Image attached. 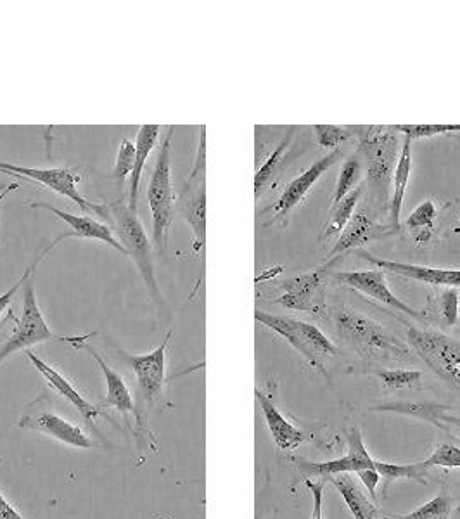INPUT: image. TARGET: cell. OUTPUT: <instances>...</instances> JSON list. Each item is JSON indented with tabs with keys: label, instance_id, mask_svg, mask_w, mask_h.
I'll return each instance as SVG.
<instances>
[{
	"label": "cell",
	"instance_id": "obj_1",
	"mask_svg": "<svg viewBox=\"0 0 460 519\" xmlns=\"http://www.w3.org/2000/svg\"><path fill=\"white\" fill-rule=\"evenodd\" d=\"M334 322L341 340H345L365 359L379 360V362L412 360L409 345H405L400 338L381 326L379 322L358 314L353 308L345 305L336 308Z\"/></svg>",
	"mask_w": 460,
	"mask_h": 519
},
{
	"label": "cell",
	"instance_id": "obj_2",
	"mask_svg": "<svg viewBox=\"0 0 460 519\" xmlns=\"http://www.w3.org/2000/svg\"><path fill=\"white\" fill-rule=\"evenodd\" d=\"M175 127H170L165 141L161 144L153 175L147 184V201L153 218V246L158 255L167 253L168 236L175 220L177 194L172 184V139Z\"/></svg>",
	"mask_w": 460,
	"mask_h": 519
},
{
	"label": "cell",
	"instance_id": "obj_3",
	"mask_svg": "<svg viewBox=\"0 0 460 519\" xmlns=\"http://www.w3.org/2000/svg\"><path fill=\"white\" fill-rule=\"evenodd\" d=\"M108 210L109 225H113V229L118 232V241L127 251V257L134 260L151 298L163 307V295L154 270L153 243L147 238L141 220L123 201H111Z\"/></svg>",
	"mask_w": 460,
	"mask_h": 519
},
{
	"label": "cell",
	"instance_id": "obj_4",
	"mask_svg": "<svg viewBox=\"0 0 460 519\" xmlns=\"http://www.w3.org/2000/svg\"><path fill=\"white\" fill-rule=\"evenodd\" d=\"M360 154L365 158L367 187L371 201L384 205L390 193L393 173L398 163V135L393 127H369L360 142Z\"/></svg>",
	"mask_w": 460,
	"mask_h": 519
},
{
	"label": "cell",
	"instance_id": "obj_5",
	"mask_svg": "<svg viewBox=\"0 0 460 519\" xmlns=\"http://www.w3.org/2000/svg\"><path fill=\"white\" fill-rule=\"evenodd\" d=\"M96 333L85 334V336H63V334L52 333L51 327L47 326L44 314L40 310L35 286L33 282H26L25 293H23V308L21 317L16 321L13 334L7 338L4 346L0 348V366L6 362L13 353L20 350H30V346L45 343V341H61L68 345H77L80 341H87Z\"/></svg>",
	"mask_w": 460,
	"mask_h": 519
},
{
	"label": "cell",
	"instance_id": "obj_6",
	"mask_svg": "<svg viewBox=\"0 0 460 519\" xmlns=\"http://www.w3.org/2000/svg\"><path fill=\"white\" fill-rule=\"evenodd\" d=\"M255 319L282 336L289 345L293 346L294 350H298L308 360L310 366L319 371L324 372L327 360L333 359L334 355L338 353L333 341L329 340L326 334L322 333L314 324L296 321L293 317H286V315L267 314L262 310H256Z\"/></svg>",
	"mask_w": 460,
	"mask_h": 519
},
{
	"label": "cell",
	"instance_id": "obj_7",
	"mask_svg": "<svg viewBox=\"0 0 460 519\" xmlns=\"http://www.w3.org/2000/svg\"><path fill=\"white\" fill-rule=\"evenodd\" d=\"M175 212L191 225L194 251L205 248L206 241V127H199L196 160L184 186L177 194Z\"/></svg>",
	"mask_w": 460,
	"mask_h": 519
},
{
	"label": "cell",
	"instance_id": "obj_8",
	"mask_svg": "<svg viewBox=\"0 0 460 519\" xmlns=\"http://www.w3.org/2000/svg\"><path fill=\"white\" fill-rule=\"evenodd\" d=\"M407 340L417 357L443 381L460 390V340L438 331L410 327Z\"/></svg>",
	"mask_w": 460,
	"mask_h": 519
},
{
	"label": "cell",
	"instance_id": "obj_9",
	"mask_svg": "<svg viewBox=\"0 0 460 519\" xmlns=\"http://www.w3.org/2000/svg\"><path fill=\"white\" fill-rule=\"evenodd\" d=\"M0 172L7 175H16V177H25L39 182L42 186L49 187L54 193H58L63 198L73 201L78 208H82V212L87 215H99V217L109 222L108 205H96L78 189V182L82 180L80 173L73 168H30L20 167L14 163L0 161Z\"/></svg>",
	"mask_w": 460,
	"mask_h": 519
},
{
	"label": "cell",
	"instance_id": "obj_10",
	"mask_svg": "<svg viewBox=\"0 0 460 519\" xmlns=\"http://www.w3.org/2000/svg\"><path fill=\"white\" fill-rule=\"evenodd\" d=\"M173 331L170 329L165 340L156 350L146 355H128L120 352L128 367L134 371L137 379V390L147 405H153L163 395V388L167 383V353Z\"/></svg>",
	"mask_w": 460,
	"mask_h": 519
},
{
	"label": "cell",
	"instance_id": "obj_11",
	"mask_svg": "<svg viewBox=\"0 0 460 519\" xmlns=\"http://www.w3.org/2000/svg\"><path fill=\"white\" fill-rule=\"evenodd\" d=\"M348 449L350 452L327 462H308L305 459H293L294 464L300 469L303 478H322L327 481L333 476L350 475L358 473L362 469H374V462L367 449H365L364 438L358 428L348 431Z\"/></svg>",
	"mask_w": 460,
	"mask_h": 519
},
{
	"label": "cell",
	"instance_id": "obj_12",
	"mask_svg": "<svg viewBox=\"0 0 460 519\" xmlns=\"http://www.w3.org/2000/svg\"><path fill=\"white\" fill-rule=\"evenodd\" d=\"M329 267L331 263L315 269L310 274L284 282V295L279 298L282 307L317 314L320 308H324V289Z\"/></svg>",
	"mask_w": 460,
	"mask_h": 519
},
{
	"label": "cell",
	"instance_id": "obj_13",
	"mask_svg": "<svg viewBox=\"0 0 460 519\" xmlns=\"http://www.w3.org/2000/svg\"><path fill=\"white\" fill-rule=\"evenodd\" d=\"M18 426L23 430L39 431L44 435L52 436L54 440H59L64 445H70L75 449L85 450L94 447V442L90 440V436L85 435L82 428H78L70 421H66L64 417L51 411H44V409L39 411V409L30 407L28 412H25V416L21 417Z\"/></svg>",
	"mask_w": 460,
	"mask_h": 519
},
{
	"label": "cell",
	"instance_id": "obj_14",
	"mask_svg": "<svg viewBox=\"0 0 460 519\" xmlns=\"http://www.w3.org/2000/svg\"><path fill=\"white\" fill-rule=\"evenodd\" d=\"M73 348H77V350H85V352L90 353V357L96 360L97 366L101 369L104 376V383H106V397H104L103 402L99 404L101 409H116V411L122 414L123 419H125V423L130 424V416H134L137 419V423L142 426V417L137 411V405H135L134 397H132V393L128 390L127 383H125V379L118 374V372L113 371L111 367L104 362L103 357L99 355L96 348L94 346L89 345L87 341H80L77 345H73Z\"/></svg>",
	"mask_w": 460,
	"mask_h": 519
},
{
	"label": "cell",
	"instance_id": "obj_15",
	"mask_svg": "<svg viewBox=\"0 0 460 519\" xmlns=\"http://www.w3.org/2000/svg\"><path fill=\"white\" fill-rule=\"evenodd\" d=\"M334 277L338 279L341 284H345L348 288L357 289L364 295H369L377 300V302H383L388 307L395 308L398 312L403 314H409L414 319L424 321V315L416 312L414 308L409 307L407 303L402 302L397 295L391 291L386 277H384V270H357V272H338L334 274Z\"/></svg>",
	"mask_w": 460,
	"mask_h": 519
},
{
	"label": "cell",
	"instance_id": "obj_16",
	"mask_svg": "<svg viewBox=\"0 0 460 519\" xmlns=\"http://www.w3.org/2000/svg\"><path fill=\"white\" fill-rule=\"evenodd\" d=\"M25 355L28 357V360L32 362L33 367L44 376L47 385L51 386L52 390L56 391L58 395L66 398V400L80 412V416L84 417L85 423L97 431L94 421H97V417L99 416L109 417L108 414H106L99 405L90 404L89 400H87L75 386L71 385V381L64 378L63 374H61L56 367L49 366L45 360L37 357L32 350H26Z\"/></svg>",
	"mask_w": 460,
	"mask_h": 519
},
{
	"label": "cell",
	"instance_id": "obj_17",
	"mask_svg": "<svg viewBox=\"0 0 460 519\" xmlns=\"http://www.w3.org/2000/svg\"><path fill=\"white\" fill-rule=\"evenodd\" d=\"M339 156H341V149L338 148L336 151H333V153L324 156V158L314 161L312 167L307 168L305 172L301 173L300 177H296V179L286 187V191L281 194L279 201L275 203V215L284 218L293 210L294 206L300 205L301 201L305 199V196L312 191V187L317 184V180H319L320 177H324L327 170L333 167L334 163L339 160Z\"/></svg>",
	"mask_w": 460,
	"mask_h": 519
},
{
	"label": "cell",
	"instance_id": "obj_18",
	"mask_svg": "<svg viewBox=\"0 0 460 519\" xmlns=\"http://www.w3.org/2000/svg\"><path fill=\"white\" fill-rule=\"evenodd\" d=\"M30 208H42L47 212L54 213L56 217L61 218L63 222L70 225L71 234L73 238L94 239V241H101V243L108 244L116 251H120L122 255H127V251L123 248L122 243L115 238L111 225L103 224L90 215H73V213L63 212L56 206L49 205V203H42V201H35L30 203Z\"/></svg>",
	"mask_w": 460,
	"mask_h": 519
},
{
	"label": "cell",
	"instance_id": "obj_19",
	"mask_svg": "<svg viewBox=\"0 0 460 519\" xmlns=\"http://www.w3.org/2000/svg\"><path fill=\"white\" fill-rule=\"evenodd\" d=\"M369 262L376 263L377 269L388 270L398 276L409 277L414 281L435 284V286H447V288H460V270L457 269H433V267H422L414 263L391 262L372 257L371 253H362Z\"/></svg>",
	"mask_w": 460,
	"mask_h": 519
},
{
	"label": "cell",
	"instance_id": "obj_20",
	"mask_svg": "<svg viewBox=\"0 0 460 519\" xmlns=\"http://www.w3.org/2000/svg\"><path fill=\"white\" fill-rule=\"evenodd\" d=\"M255 395L258 404L262 407L263 417H265V423L269 426L270 435L274 438L275 445L279 449L291 452V450L298 449L301 443L308 442L310 435L289 423L288 419L282 416L279 409L272 404V400L265 393L255 390Z\"/></svg>",
	"mask_w": 460,
	"mask_h": 519
},
{
	"label": "cell",
	"instance_id": "obj_21",
	"mask_svg": "<svg viewBox=\"0 0 460 519\" xmlns=\"http://www.w3.org/2000/svg\"><path fill=\"white\" fill-rule=\"evenodd\" d=\"M374 412H393L400 416L414 417L429 424H435L440 430H447L448 424H459L460 419L452 416V407L436 404V402H391V404L376 405Z\"/></svg>",
	"mask_w": 460,
	"mask_h": 519
},
{
	"label": "cell",
	"instance_id": "obj_22",
	"mask_svg": "<svg viewBox=\"0 0 460 519\" xmlns=\"http://www.w3.org/2000/svg\"><path fill=\"white\" fill-rule=\"evenodd\" d=\"M160 139V127L158 125H142L135 139V165L132 177H130V189H128V208L137 213V198L141 189L142 172L146 168V161L154 146Z\"/></svg>",
	"mask_w": 460,
	"mask_h": 519
},
{
	"label": "cell",
	"instance_id": "obj_23",
	"mask_svg": "<svg viewBox=\"0 0 460 519\" xmlns=\"http://www.w3.org/2000/svg\"><path fill=\"white\" fill-rule=\"evenodd\" d=\"M410 170H412V139L405 137L402 153L393 173V194L390 199V224L393 229L400 227V215H402L405 191L409 186Z\"/></svg>",
	"mask_w": 460,
	"mask_h": 519
},
{
	"label": "cell",
	"instance_id": "obj_24",
	"mask_svg": "<svg viewBox=\"0 0 460 519\" xmlns=\"http://www.w3.org/2000/svg\"><path fill=\"white\" fill-rule=\"evenodd\" d=\"M334 487L338 488L339 494L345 500L346 506L352 511L355 519H381L377 511L376 502H372L364 490L358 487L350 475H339L329 478Z\"/></svg>",
	"mask_w": 460,
	"mask_h": 519
},
{
	"label": "cell",
	"instance_id": "obj_25",
	"mask_svg": "<svg viewBox=\"0 0 460 519\" xmlns=\"http://www.w3.org/2000/svg\"><path fill=\"white\" fill-rule=\"evenodd\" d=\"M372 231V218L369 213L365 212L364 208L353 213L352 220L348 222L345 231L339 234V239L334 244L333 251L329 257L336 258L345 251L357 248L360 244L365 243Z\"/></svg>",
	"mask_w": 460,
	"mask_h": 519
},
{
	"label": "cell",
	"instance_id": "obj_26",
	"mask_svg": "<svg viewBox=\"0 0 460 519\" xmlns=\"http://www.w3.org/2000/svg\"><path fill=\"white\" fill-rule=\"evenodd\" d=\"M293 142V129H289L288 134L284 135L281 144L274 149V153L270 154L267 161L263 163L262 168L255 175V194L256 198H260V194L274 182L282 168L288 163V153Z\"/></svg>",
	"mask_w": 460,
	"mask_h": 519
},
{
	"label": "cell",
	"instance_id": "obj_27",
	"mask_svg": "<svg viewBox=\"0 0 460 519\" xmlns=\"http://www.w3.org/2000/svg\"><path fill=\"white\" fill-rule=\"evenodd\" d=\"M374 469L386 480V488L391 481L412 480L419 481L422 485H426V478L429 475V468L424 466V462H416V464H393V462H374Z\"/></svg>",
	"mask_w": 460,
	"mask_h": 519
},
{
	"label": "cell",
	"instance_id": "obj_28",
	"mask_svg": "<svg viewBox=\"0 0 460 519\" xmlns=\"http://www.w3.org/2000/svg\"><path fill=\"white\" fill-rule=\"evenodd\" d=\"M436 206L431 199H426L422 205L417 206L414 212L407 218V229L416 236L417 243H428L435 229Z\"/></svg>",
	"mask_w": 460,
	"mask_h": 519
},
{
	"label": "cell",
	"instance_id": "obj_29",
	"mask_svg": "<svg viewBox=\"0 0 460 519\" xmlns=\"http://www.w3.org/2000/svg\"><path fill=\"white\" fill-rule=\"evenodd\" d=\"M362 187H355L352 193L348 194L346 198L341 199L338 205H334L333 215H331V222L327 227L326 238L331 236H338L341 232L345 231L346 225L352 220L355 208L358 205V199L362 196Z\"/></svg>",
	"mask_w": 460,
	"mask_h": 519
},
{
	"label": "cell",
	"instance_id": "obj_30",
	"mask_svg": "<svg viewBox=\"0 0 460 519\" xmlns=\"http://www.w3.org/2000/svg\"><path fill=\"white\" fill-rule=\"evenodd\" d=\"M452 511H454V499L445 488H441L440 494L436 495L435 499L429 500L416 511L391 519H448Z\"/></svg>",
	"mask_w": 460,
	"mask_h": 519
},
{
	"label": "cell",
	"instance_id": "obj_31",
	"mask_svg": "<svg viewBox=\"0 0 460 519\" xmlns=\"http://www.w3.org/2000/svg\"><path fill=\"white\" fill-rule=\"evenodd\" d=\"M435 317L436 321L447 326H455L459 322L460 317V296L457 288L443 289L435 298Z\"/></svg>",
	"mask_w": 460,
	"mask_h": 519
},
{
	"label": "cell",
	"instance_id": "obj_32",
	"mask_svg": "<svg viewBox=\"0 0 460 519\" xmlns=\"http://www.w3.org/2000/svg\"><path fill=\"white\" fill-rule=\"evenodd\" d=\"M377 378L383 381V385L391 390H405V388H417L421 386L422 372L410 371V369H379Z\"/></svg>",
	"mask_w": 460,
	"mask_h": 519
},
{
	"label": "cell",
	"instance_id": "obj_33",
	"mask_svg": "<svg viewBox=\"0 0 460 519\" xmlns=\"http://www.w3.org/2000/svg\"><path fill=\"white\" fill-rule=\"evenodd\" d=\"M73 238V234L71 232H68V234H63V236H59V238L54 239V241H51V243L47 244L45 246L44 250H42V253H40L39 257L35 258L32 263H30V267L26 269L25 274L21 276L20 281L14 282L13 288L7 289L6 293L4 295H0V315L4 314L6 312L7 307H9V303L13 302L14 296H16V293L20 291L21 288H23V284H26V282L30 281V277L35 274V270H37V267H39V263L42 262V258L49 253V251L56 246V244L61 243L63 239Z\"/></svg>",
	"mask_w": 460,
	"mask_h": 519
},
{
	"label": "cell",
	"instance_id": "obj_34",
	"mask_svg": "<svg viewBox=\"0 0 460 519\" xmlns=\"http://www.w3.org/2000/svg\"><path fill=\"white\" fill-rule=\"evenodd\" d=\"M362 177V163L357 156L352 160H346L339 172L338 184H336V193H334L333 203L338 205L341 199L346 198L348 194L352 193L358 180Z\"/></svg>",
	"mask_w": 460,
	"mask_h": 519
},
{
	"label": "cell",
	"instance_id": "obj_35",
	"mask_svg": "<svg viewBox=\"0 0 460 519\" xmlns=\"http://www.w3.org/2000/svg\"><path fill=\"white\" fill-rule=\"evenodd\" d=\"M135 165V142L123 139L118 154H116L115 170H113V179L122 186L123 182L132 177Z\"/></svg>",
	"mask_w": 460,
	"mask_h": 519
},
{
	"label": "cell",
	"instance_id": "obj_36",
	"mask_svg": "<svg viewBox=\"0 0 460 519\" xmlns=\"http://www.w3.org/2000/svg\"><path fill=\"white\" fill-rule=\"evenodd\" d=\"M393 130L403 132L409 139H426L436 135L448 134V132H460V125L448 123V125H395Z\"/></svg>",
	"mask_w": 460,
	"mask_h": 519
},
{
	"label": "cell",
	"instance_id": "obj_37",
	"mask_svg": "<svg viewBox=\"0 0 460 519\" xmlns=\"http://www.w3.org/2000/svg\"><path fill=\"white\" fill-rule=\"evenodd\" d=\"M422 462L429 469L435 468V466L447 469L460 468V447H455V445H450V443H443L433 454L429 455L426 461Z\"/></svg>",
	"mask_w": 460,
	"mask_h": 519
},
{
	"label": "cell",
	"instance_id": "obj_38",
	"mask_svg": "<svg viewBox=\"0 0 460 519\" xmlns=\"http://www.w3.org/2000/svg\"><path fill=\"white\" fill-rule=\"evenodd\" d=\"M315 137L324 148H338L352 137V130L334 125H314Z\"/></svg>",
	"mask_w": 460,
	"mask_h": 519
},
{
	"label": "cell",
	"instance_id": "obj_39",
	"mask_svg": "<svg viewBox=\"0 0 460 519\" xmlns=\"http://www.w3.org/2000/svg\"><path fill=\"white\" fill-rule=\"evenodd\" d=\"M305 483H307L308 490L312 492V497H314V509H312L310 519H324V504H322V499H324V480L320 481V483L305 480Z\"/></svg>",
	"mask_w": 460,
	"mask_h": 519
},
{
	"label": "cell",
	"instance_id": "obj_40",
	"mask_svg": "<svg viewBox=\"0 0 460 519\" xmlns=\"http://www.w3.org/2000/svg\"><path fill=\"white\" fill-rule=\"evenodd\" d=\"M357 476L364 483V487L367 488L371 499L377 502L376 490L379 481H381V475L377 473L376 469H362V471H358Z\"/></svg>",
	"mask_w": 460,
	"mask_h": 519
},
{
	"label": "cell",
	"instance_id": "obj_41",
	"mask_svg": "<svg viewBox=\"0 0 460 519\" xmlns=\"http://www.w3.org/2000/svg\"><path fill=\"white\" fill-rule=\"evenodd\" d=\"M0 519H25L2 494H0Z\"/></svg>",
	"mask_w": 460,
	"mask_h": 519
},
{
	"label": "cell",
	"instance_id": "obj_42",
	"mask_svg": "<svg viewBox=\"0 0 460 519\" xmlns=\"http://www.w3.org/2000/svg\"><path fill=\"white\" fill-rule=\"evenodd\" d=\"M18 187L20 186H18L16 182H13V184H7V186L4 187L2 191H0V205H2V203H4V199H6L9 194L13 193V191H16Z\"/></svg>",
	"mask_w": 460,
	"mask_h": 519
}]
</instances>
